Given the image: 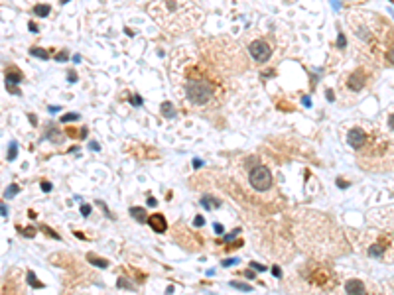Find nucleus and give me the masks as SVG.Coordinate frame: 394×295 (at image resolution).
<instances>
[{
    "instance_id": "nucleus-1",
    "label": "nucleus",
    "mask_w": 394,
    "mask_h": 295,
    "mask_svg": "<svg viewBox=\"0 0 394 295\" xmlns=\"http://www.w3.org/2000/svg\"><path fill=\"white\" fill-rule=\"evenodd\" d=\"M185 93L193 104H205L213 96V87L205 81H189L185 85Z\"/></svg>"
},
{
    "instance_id": "nucleus-2",
    "label": "nucleus",
    "mask_w": 394,
    "mask_h": 295,
    "mask_svg": "<svg viewBox=\"0 0 394 295\" xmlns=\"http://www.w3.org/2000/svg\"><path fill=\"white\" fill-rule=\"evenodd\" d=\"M248 179H250V185L254 187L256 191H268L272 187V173L268 171V167H264V165L252 167Z\"/></svg>"
},
{
    "instance_id": "nucleus-3",
    "label": "nucleus",
    "mask_w": 394,
    "mask_h": 295,
    "mask_svg": "<svg viewBox=\"0 0 394 295\" xmlns=\"http://www.w3.org/2000/svg\"><path fill=\"white\" fill-rule=\"evenodd\" d=\"M248 51H250V55H252V57H254L258 63L268 61L270 55H272V47H270L268 43H266L264 40H256V41H252V43L248 45Z\"/></svg>"
},
{
    "instance_id": "nucleus-4",
    "label": "nucleus",
    "mask_w": 394,
    "mask_h": 295,
    "mask_svg": "<svg viewBox=\"0 0 394 295\" xmlns=\"http://www.w3.org/2000/svg\"><path fill=\"white\" fill-rule=\"evenodd\" d=\"M347 142H349L351 148H361L365 144V132L359 128H353L349 134H347Z\"/></svg>"
},
{
    "instance_id": "nucleus-5",
    "label": "nucleus",
    "mask_w": 394,
    "mask_h": 295,
    "mask_svg": "<svg viewBox=\"0 0 394 295\" xmlns=\"http://www.w3.org/2000/svg\"><path fill=\"white\" fill-rule=\"evenodd\" d=\"M148 224L152 226L154 232H166V228H168L166 217H162V214H152V217L148 218Z\"/></svg>"
},
{
    "instance_id": "nucleus-6",
    "label": "nucleus",
    "mask_w": 394,
    "mask_h": 295,
    "mask_svg": "<svg viewBox=\"0 0 394 295\" xmlns=\"http://www.w3.org/2000/svg\"><path fill=\"white\" fill-rule=\"evenodd\" d=\"M345 289L349 295H365V285L363 282H359V279H349V282L345 283Z\"/></svg>"
},
{
    "instance_id": "nucleus-7",
    "label": "nucleus",
    "mask_w": 394,
    "mask_h": 295,
    "mask_svg": "<svg viewBox=\"0 0 394 295\" xmlns=\"http://www.w3.org/2000/svg\"><path fill=\"white\" fill-rule=\"evenodd\" d=\"M365 85V75L361 73V71H357V73H353L349 77V87L353 89V91H359L361 87Z\"/></svg>"
},
{
    "instance_id": "nucleus-8",
    "label": "nucleus",
    "mask_w": 394,
    "mask_h": 295,
    "mask_svg": "<svg viewBox=\"0 0 394 295\" xmlns=\"http://www.w3.org/2000/svg\"><path fill=\"white\" fill-rule=\"evenodd\" d=\"M130 214H132L138 222H148V214H146V210H144L142 207H132L130 209Z\"/></svg>"
},
{
    "instance_id": "nucleus-9",
    "label": "nucleus",
    "mask_w": 394,
    "mask_h": 295,
    "mask_svg": "<svg viewBox=\"0 0 394 295\" xmlns=\"http://www.w3.org/2000/svg\"><path fill=\"white\" fill-rule=\"evenodd\" d=\"M22 81V75L18 71H8L6 75V85H18V83Z\"/></svg>"
},
{
    "instance_id": "nucleus-10",
    "label": "nucleus",
    "mask_w": 394,
    "mask_h": 295,
    "mask_svg": "<svg viewBox=\"0 0 394 295\" xmlns=\"http://www.w3.org/2000/svg\"><path fill=\"white\" fill-rule=\"evenodd\" d=\"M201 205H203V207H207V209H211V210H213V207H219V205H221V201H217V199H211L209 195H205L203 199H201Z\"/></svg>"
},
{
    "instance_id": "nucleus-11",
    "label": "nucleus",
    "mask_w": 394,
    "mask_h": 295,
    "mask_svg": "<svg viewBox=\"0 0 394 295\" xmlns=\"http://www.w3.org/2000/svg\"><path fill=\"white\" fill-rule=\"evenodd\" d=\"M87 260L91 262L93 266H97V268H106V266H109V262H106V260H101V258H97V256H93V254H89Z\"/></svg>"
},
{
    "instance_id": "nucleus-12",
    "label": "nucleus",
    "mask_w": 394,
    "mask_h": 295,
    "mask_svg": "<svg viewBox=\"0 0 394 295\" xmlns=\"http://www.w3.org/2000/svg\"><path fill=\"white\" fill-rule=\"evenodd\" d=\"M49 10H51V8L48 6V4H37V6L34 8L36 16H48V14H49Z\"/></svg>"
},
{
    "instance_id": "nucleus-13",
    "label": "nucleus",
    "mask_w": 394,
    "mask_h": 295,
    "mask_svg": "<svg viewBox=\"0 0 394 295\" xmlns=\"http://www.w3.org/2000/svg\"><path fill=\"white\" fill-rule=\"evenodd\" d=\"M382 252H384V244H374V246H370V250H369V254L370 256H382Z\"/></svg>"
},
{
    "instance_id": "nucleus-14",
    "label": "nucleus",
    "mask_w": 394,
    "mask_h": 295,
    "mask_svg": "<svg viewBox=\"0 0 394 295\" xmlns=\"http://www.w3.org/2000/svg\"><path fill=\"white\" fill-rule=\"evenodd\" d=\"M231 287H237V289H241V291H250V285H246V283H242V282H231Z\"/></svg>"
},
{
    "instance_id": "nucleus-15",
    "label": "nucleus",
    "mask_w": 394,
    "mask_h": 295,
    "mask_svg": "<svg viewBox=\"0 0 394 295\" xmlns=\"http://www.w3.org/2000/svg\"><path fill=\"white\" fill-rule=\"evenodd\" d=\"M28 283H30L32 287H37V289L41 287V283H40V282H37V279H36V275L32 274V271H30V274H28Z\"/></svg>"
},
{
    "instance_id": "nucleus-16",
    "label": "nucleus",
    "mask_w": 394,
    "mask_h": 295,
    "mask_svg": "<svg viewBox=\"0 0 394 295\" xmlns=\"http://www.w3.org/2000/svg\"><path fill=\"white\" fill-rule=\"evenodd\" d=\"M162 112H164V114H168V116H170V118H172L173 114H176V112H173V108H172V104H170V102H164V104H162Z\"/></svg>"
},
{
    "instance_id": "nucleus-17",
    "label": "nucleus",
    "mask_w": 394,
    "mask_h": 295,
    "mask_svg": "<svg viewBox=\"0 0 394 295\" xmlns=\"http://www.w3.org/2000/svg\"><path fill=\"white\" fill-rule=\"evenodd\" d=\"M32 55H36V57H41V59H48V53H45L44 49H37V47L32 49Z\"/></svg>"
},
{
    "instance_id": "nucleus-18",
    "label": "nucleus",
    "mask_w": 394,
    "mask_h": 295,
    "mask_svg": "<svg viewBox=\"0 0 394 295\" xmlns=\"http://www.w3.org/2000/svg\"><path fill=\"white\" fill-rule=\"evenodd\" d=\"M18 191H20V189H18V185H10V187L6 189V197H14Z\"/></svg>"
},
{
    "instance_id": "nucleus-19",
    "label": "nucleus",
    "mask_w": 394,
    "mask_h": 295,
    "mask_svg": "<svg viewBox=\"0 0 394 295\" xmlns=\"http://www.w3.org/2000/svg\"><path fill=\"white\" fill-rule=\"evenodd\" d=\"M16 157V144H10V152H8V160H14Z\"/></svg>"
},
{
    "instance_id": "nucleus-20",
    "label": "nucleus",
    "mask_w": 394,
    "mask_h": 295,
    "mask_svg": "<svg viewBox=\"0 0 394 295\" xmlns=\"http://www.w3.org/2000/svg\"><path fill=\"white\" fill-rule=\"evenodd\" d=\"M77 118H79V114H75V112H73V114H65V116H61L63 122H69V120H77Z\"/></svg>"
},
{
    "instance_id": "nucleus-21",
    "label": "nucleus",
    "mask_w": 394,
    "mask_h": 295,
    "mask_svg": "<svg viewBox=\"0 0 394 295\" xmlns=\"http://www.w3.org/2000/svg\"><path fill=\"white\" fill-rule=\"evenodd\" d=\"M252 270H258V271H266V266H262V264H258V262H252Z\"/></svg>"
},
{
    "instance_id": "nucleus-22",
    "label": "nucleus",
    "mask_w": 394,
    "mask_h": 295,
    "mask_svg": "<svg viewBox=\"0 0 394 295\" xmlns=\"http://www.w3.org/2000/svg\"><path fill=\"white\" fill-rule=\"evenodd\" d=\"M41 191H44V193H49V191H51V183H49V181H44V183H41Z\"/></svg>"
},
{
    "instance_id": "nucleus-23",
    "label": "nucleus",
    "mask_w": 394,
    "mask_h": 295,
    "mask_svg": "<svg viewBox=\"0 0 394 295\" xmlns=\"http://www.w3.org/2000/svg\"><path fill=\"white\" fill-rule=\"evenodd\" d=\"M81 214H83V217H89V214H91V207H89V205H83V207H81Z\"/></svg>"
},
{
    "instance_id": "nucleus-24",
    "label": "nucleus",
    "mask_w": 394,
    "mask_h": 295,
    "mask_svg": "<svg viewBox=\"0 0 394 295\" xmlns=\"http://www.w3.org/2000/svg\"><path fill=\"white\" fill-rule=\"evenodd\" d=\"M193 224H195V226H203V224H205V218H203V217H195V218H193Z\"/></svg>"
},
{
    "instance_id": "nucleus-25",
    "label": "nucleus",
    "mask_w": 394,
    "mask_h": 295,
    "mask_svg": "<svg viewBox=\"0 0 394 295\" xmlns=\"http://www.w3.org/2000/svg\"><path fill=\"white\" fill-rule=\"evenodd\" d=\"M118 285H120V287H126V289L132 287V285H130V282H126L124 278H120V279H118Z\"/></svg>"
},
{
    "instance_id": "nucleus-26",
    "label": "nucleus",
    "mask_w": 394,
    "mask_h": 295,
    "mask_svg": "<svg viewBox=\"0 0 394 295\" xmlns=\"http://www.w3.org/2000/svg\"><path fill=\"white\" fill-rule=\"evenodd\" d=\"M55 59H57V61H67V59H69L67 51H61V53H59V55H57V57H55Z\"/></svg>"
},
{
    "instance_id": "nucleus-27",
    "label": "nucleus",
    "mask_w": 394,
    "mask_h": 295,
    "mask_svg": "<svg viewBox=\"0 0 394 295\" xmlns=\"http://www.w3.org/2000/svg\"><path fill=\"white\" fill-rule=\"evenodd\" d=\"M386 61L390 63V65H394V49H390V51L386 53Z\"/></svg>"
},
{
    "instance_id": "nucleus-28",
    "label": "nucleus",
    "mask_w": 394,
    "mask_h": 295,
    "mask_svg": "<svg viewBox=\"0 0 394 295\" xmlns=\"http://www.w3.org/2000/svg\"><path fill=\"white\" fill-rule=\"evenodd\" d=\"M272 274H274L276 278H282V270H280L278 266H274V268H272Z\"/></svg>"
},
{
    "instance_id": "nucleus-29",
    "label": "nucleus",
    "mask_w": 394,
    "mask_h": 295,
    "mask_svg": "<svg viewBox=\"0 0 394 295\" xmlns=\"http://www.w3.org/2000/svg\"><path fill=\"white\" fill-rule=\"evenodd\" d=\"M41 230H45V232H48V234H49V236H53V238H59V234H55L53 230H49V228H48V226H41Z\"/></svg>"
},
{
    "instance_id": "nucleus-30",
    "label": "nucleus",
    "mask_w": 394,
    "mask_h": 295,
    "mask_svg": "<svg viewBox=\"0 0 394 295\" xmlns=\"http://www.w3.org/2000/svg\"><path fill=\"white\" fill-rule=\"evenodd\" d=\"M245 275H246L248 279H254V275H256V274H254L252 270H246V271H245Z\"/></svg>"
},
{
    "instance_id": "nucleus-31",
    "label": "nucleus",
    "mask_w": 394,
    "mask_h": 295,
    "mask_svg": "<svg viewBox=\"0 0 394 295\" xmlns=\"http://www.w3.org/2000/svg\"><path fill=\"white\" fill-rule=\"evenodd\" d=\"M148 205H150V207H156V205H158V201L154 199V197H148Z\"/></svg>"
},
{
    "instance_id": "nucleus-32",
    "label": "nucleus",
    "mask_w": 394,
    "mask_h": 295,
    "mask_svg": "<svg viewBox=\"0 0 394 295\" xmlns=\"http://www.w3.org/2000/svg\"><path fill=\"white\" fill-rule=\"evenodd\" d=\"M337 45H339V47H345V37H343V36H339V40H337Z\"/></svg>"
},
{
    "instance_id": "nucleus-33",
    "label": "nucleus",
    "mask_w": 394,
    "mask_h": 295,
    "mask_svg": "<svg viewBox=\"0 0 394 295\" xmlns=\"http://www.w3.org/2000/svg\"><path fill=\"white\" fill-rule=\"evenodd\" d=\"M130 102H132V104H136V106H138V104H142V100H140V96H132V100H130Z\"/></svg>"
},
{
    "instance_id": "nucleus-34",
    "label": "nucleus",
    "mask_w": 394,
    "mask_h": 295,
    "mask_svg": "<svg viewBox=\"0 0 394 295\" xmlns=\"http://www.w3.org/2000/svg\"><path fill=\"white\" fill-rule=\"evenodd\" d=\"M388 126H390V130H394V114L388 116Z\"/></svg>"
},
{
    "instance_id": "nucleus-35",
    "label": "nucleus",
    "mask_w": 394,
    "mask_h": 295,
    "mask_svg": "<svg viewBox=\"0 0 394 295\" xmlns=\"http://www.w3.org/2000/svg\"><path fill=\"white\" fill-rule=\"evenodd\" d=\"M215 232H217V234H223V224H215Z\"/></svg>"
},
{
    "instance_id": "nucleus-36",
    "label": "nucleus",
    "mask_w": 394,
    "mask_h": 295,
    "mask_svg": "<svg viewBox=\"0 0 394 295\" xmlns=\"http://www.w3.org/2000/svg\"><path fill=\"white\" fill-rule=\"evenodd\" d=\"M24 234H26V236H30V238H32V236H34L36 232H34V228H28V230H24Z\"/></svg>"
},
{
    "instance_id": "nucleus-37",
    "label": "nucleus",
    "mask_w": 394,
    "mask_h": 295,
    "mask_svg": "<svg viewBox=\"0 0 394 295\" xmlns=\"http://www.w3.org/2000/svg\"><path fill=\"white\" fill-rule=\"evenodd\" d=\"M237 262H238V260H225L223 266H233V264H237Z\"/></svg>"
},
{
    "instance_id": "nucleus-38",
    "label": "nucleus",
    "mask_w": 394,
    "mask_h": 295,
    "mask_svg": "<svg viewBox=\"0 0 394 295\" xmlns=\"http://www.w3.org/2000/svg\"><path fill=\"white\" fill-rule=\"evenodd\" d=\"M337 185L341 187V189H347V187H349V183H345V181H337Z\"/></svg>"
},
{
    "instance_id": "nucleus-39",
    "label": "nucleus",
    "mask_w": 394,
    "mask_h": 295,
    "mask_svg": "<svg viewBox=\"0 0 394 295\" xmlns=\"http://www.w3.org/2000/svg\"><path fill=\"white\" fill-rule=\"evenodd\" d=\"M201 165H203V161H201V160H193V167H201Z\"/></svg>"
},
{
    "instance_id": "nucleus-40",
    "label": "nucleus",
    "mask_w": 394,
    "mask_h": 295,
    "mask_svg": "<svg viewBox=\"0 0 394 295\" xmlns=\"http://www.w3.org/2000/svg\"><path fill=\"white\" fill-rule=\"evenodd\" d=\"M69 81H77V75H75V73H69Z\"/></svg>"
},
{
    "instance_id": "nucleus-41",
    "label": "nucleus",
    "mask_w": 394,
    "mask_h": 295,
    "mask_svg": "<svg viewBox=\"0 0 394 295\" xmlns=\"http://www.w3.org/2000/svg\"><path fill=\"white\" fill-rule=\"evenodd\" d=\"M8 214V209H6V205H2V217H6Z\"/></svg>"
},
{
    "instance_id": "nucleus-42",
    "label": "nucleus",
    "mask_w": 394,
    "mask_h": 295,
    "mask_svg": "<svg viewBox=\"0 0 394 295\" xmlns=\"http://www.w3.org/2000/svg\"><path fill=\"white\" fill-rule=\"evenodd\" d=\"M65 2H69V0H61V4H65Z\"/></svg>"
}]
</instances>
